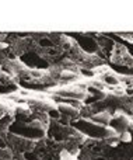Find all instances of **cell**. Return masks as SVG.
Here are the masks:
<instances>
[{"mask_svg": "<svg viewBox=\"0 0 133 160\" xmlns=\"http://www.w3.org/2000/svg\"><path fill=\"white\" fill-rule=\"evenodd\" d=\"M121 141L125 142V143L132 142V133H130V132H123L122 135H121Z\"/></svg>", "mask_w": 133, "mask_h": 160, "instance_id": "cell-1", "label": "cell"}, {"mask_svg": "<svg viewBox=\"0 0 133 160\" xmlns=\"http://www.w3.org/2000/svg\"><path fill=\"white\" fill-rule=\"evenodd\" d=\"M76 77V74L74 73H70V72H63L62 73V79H64V80H72V79Z\"/></svg>", "mask_w": 133, "mask_h": 160, "instance_id": "cell-2", "label": "cell"}, {"mask_svg": "<svg viewBox=\"0 0 133 160\" xmlns=\"http://www.w3.org/2000/svg\"><path fill=\"white\" fill-rule=\"evenodd\" d=\"M6 46H7L6 44H0V48H6Z\"/></svg>", "mask_w": 133, "mask_h": 160, "instance_id": "cell-3", "label": "cell"}]
</instances>
